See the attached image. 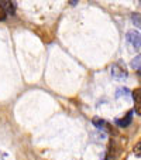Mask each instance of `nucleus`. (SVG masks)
Returning a JSON list of instances; mask_svg holds the SVG:
<instances>
[{
    "instance_id": "nucleus-1",
    "label": "nucleus",
    "mask_w": 141,
    "mask_h": 160,
    "mask_svg": "<svg viewBox=\"0 0 141 160\" xmlns=\"http://www.w3.org/2000/svg\"><path fill=\"white\" fill-rule=\"evenodd\" d=\"M127 41L134 47V48H140L141 47V34L138 31H129L127 33Z\"/></svg>"
},
{
    "instance_id": "nucleus-2",
    "label": "nucleus",
    "mask_w": 141,
    "mask_h": 160,
    "mask_svg": "<svg viewBox=\"0 0 141 160\" xmlns=\"http://www.w3.org/2000/svg\"><path fill=\"white\" fill-rule=\"evenodd\" d=\"M131 97L134 99V111L137 115L141 116V88H137L131 92Z\"/></svg>"
},
{
    "instance_id": "nucleus-3",
    "label": "nucleus",
    "mask_w": 141,
    "mask_h": 160,
    "mask_svg": "<svg viewBox=\"0 0 141 160\" xmlns=\"http://www.w3.org/2000/svg\"><path fill=\"white\" fill-rule=\"evenodd\" d=\"M0 6L3 7L4 12H6L7 14H14L16 7H14L13 0H0Z\"/></svg>"
},
{
    "instance_id": "nucleus-4",
    "label": "nucleus",
    "mask_w": 141,
    "mask_h": 160,
    "mask_svg": "<svg viewBox=\"0 0 141 160\" xmlns=\"http://www.w3.org/2000/svg\"><path fill=\"white\" fill-rule=\"evenodd\" d=\"M131 121H133V111H130V112H127V115L123 119H116V125L120 128H126L131 123Z\"/></svg>"
},
{
    "instance_id": "nucleus-5",
    "label": "nucleus",
    "mask_w": 141,
    "mask_h": 160,
    "mask_svg": "<svg viewBox=\"0 0 141 160\" xmlns=\"http://www.w3.org/2000/svg\"><path fill=\"white\" fill-rule=\"evenodd\" d=\"M111 75L116 77V78H126L127 72H126V70H123V68H120L117 64H114V65L111 67Z\"/></svg>"
},
{
    "instance_id": "nucleus-6",
    "label": "nucleus",
    "mask_w": 141,
    "mask_h": 160,
    "mask_svg": "<svg viewBox=\"0 0 141 160\" xmlns=\"http://www.w3.org/2000/svg\"><path fill=\"white\" fill-rule=\"evenodd\" d=\"M131 67H133V68H135L137 71H140V70H141V55H137V57H135L134 60H133Z\"/></svg>"
},
{
    "instance_id": "nucleus-7",
    "label": "nucleus",
    "mask_w": 141,
    "mask_h": 160,
    "mask_svg": "<svg viewBox=\"0 0 141 160\" xmlns=\"http://www.w3.org/2000/svg\"><path fill=\"white\" fill-rule=\"evenodd\" d=\"M131 20L138 28H141V16L138 14V13H134V14L131 16Z\"/></svg>"
},
{
    "instance_id": "nucleus-8",
    "label": "nucleus",
    "mask_w": 141,
    "mask_h": 160,
    "mask_svg": "<svg viewBox=\"0 0 141 160\" xmlns=\"http://www.w3.org/2000/svg\"><path fill=\"white\" fill-rule=\"evenodd\" d=\"M93 125L96 128H103V129H106V122L105 121H102V119H99V118H93Z\"/></svg>"
},
{
    "instance_id": "nucleus-9",
    "label": "nucleus",
    "mask_w": 141,
    "mask_h": 160,
    "mask_svg": "<svg viewBox=\"0 0 141 160\" xmlns=\"http://www.w3.org/2000/svg\"><path fill=\"white\" fill-rule=\"evenodd\" d=\"M134 154L138 156V157H141V142L137 143V146L134 148Z\"/></svg>"
},
{
    "instance_id": "nucleus-10",
    "label": "nucleus",
    "mask_w": 141,
    "mask_h": 160,
    "mask_svg": "<svg viewBox=\"0 0 141 160\" xmlns=\"http://www.w3.org/2000/svg\"><path fill=\"white\" fill-rule=\"evenodd\" d=\"M6 14H7V13L4 12V9L0 6V21H3L4 18H6Z\"/></svg>"
},
{
    "instance_id": "nucleus-11",
    "label": "nucleus",
    "mask_w": 141,
    "mask_h": 160,
    "mask_svg": "<svg viewBox=\"0 0 141 160\" xmlns=\"http://www.w3.org/2000/svg\"><path fill=\"white\" fill-rule=\"evenodd\" d=\"M78 2H79V0H69V3L72 4V6H75V4L78 3Z\"/></svg>"
}]
</instances>
